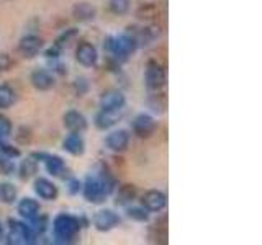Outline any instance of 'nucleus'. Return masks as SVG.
<instances>
[{"label":"nucleus","mask_w":262,"mask_h":245,"mask_svg":"<svg viewBox=\"0 0 262 245\" xmlns=\"http://www.w3.org/2000/svg\"><path fill=\"white\" fill-rule=\"evenodd\" d=\"M112 190H113V186H112V182H108V180L89 178L84 185V196L87 201L98 204V203L105 201V198L110 194Z\"/></svg>","instance_id":"nucleus-1"},{"label":"nucleus","mask_w":262,"mask_h":245,"mask_svg":"<svg viewBox=\"0 0 262 245\" xmlns=\"http://www.w3.org/2000/svg\"><path fill=\"white\" fill-rule=\"evenodd\" d=\"M54 235L59 242H69L72 240L76 234L79 232L80 224L76 217L69 214H59L54 219Z\"/></svg>","instance_id":"nucleus-2"},{"label":"nucleus","mask_w":262,"mask_h":245,"mask_svg":"<svg viewBox=\"0 0 262 245\" xmlns=\"http://www.w3.org/2000/svg\"><path fill=\"white\" fill-rule=\"evenodd\" d=\"M33 240V234L30 231V226L23 223H16V220H10V231H8V243L13 245H25Z\"/></svg>","instance_id":"nucleus-3"},{"label":"nucleus","mask_w":262,"mask_h":245,"mask_svg":"<svg viewBox=\"0 0 262 245\" xmlns=\"http://www.w3.org/2000/svg\"><path fill=\"white\" fill-rule=\"evenodd\" d=\"M110 49L115 56H120V57H126L129 53H133L136 49V41L131 38V36H126V35H121V36H117L110 41Z\"/></svg>","instance_id":"nucleus-4"},{"label":"nucleus","mask_w":262,"mask_h":245,"mask_svg":"<svg viewBox=\"0 0 262 245\" xmlns=\"http://www.w3.org/2000/svg\"><path fill=\"white\" fill-rule=\"evenodd\" d=\"M118 223H120V217L110 209H102L94 216V226L97 231H100V232L110 231L115 226H118Z\"/></svg>","instance_id":"nucleus-5"},{"label":"nucleus","mask_w":262,"mask_h":245,"mask_svg":"<svg viewBox=\"0 0 262 245\" xmlns=\"http://www.w3.org/2000/svg\"><path fill=\"white\" fill-rule=\"evenodd\" d=\"M143 206L146 211H152V212H158V211H162L166 208L167 204V198L166 194L162 191H158V190H151L147 191L144 196H143Z\"/></svg>","instance_id":"nucleus-6"},{"label":"nucleus","mask_w":262,"mask_h":245,"mask_svg":"<svg viewBox=\"0 0 262 245\" xmlns=\"http://www.w3.org/2000/svg\"><path fill=\"white\" fill-rule=\"evenodd\" d=\"M125 103H126L125 95L118 92V90H110V92L103 93L100 100V106L105 111H120L125 106Z\"/></svg>","instance_id":"nucleus-7"},{"label":"nucleus","mask_w":262,"mask_h":245,"mask_svg":"<svg viewBox=\"0 0 262 245\" xmlns=\"http://www.w3.org/2000/svg\"><path fill=\"white\" fill-rule=\"evenodd\" d=\"M64 126L68 128L71 133H82V131L87 129V119L82 113L71 110L64 114Z\"/></svg>","instance_id":"nucleus-8"},{"label":"nucleus","mask_w":262,"mask_h":245,"mask_svg":"<svg viewBox=\"0 0 262 245\" xmlns=\"http://www.w3.org/2000/svg\"><path fill=\"white\" fill-rule=\"evenodd\" d=\"M128 144H129V136L126 131H123V129L113 131V133H110L108 137H106V147L113 152L126 151Z\"/></svg>","instance_id":"nucleus-9"},{"label":"nucleus","mask_w":262,"mask_h":245,"mask_svg":"<svg viewBox=\"0 0 262 245\" xmlns=\"http://www.w3.org/2000/svg\"><path fill=\"white\" fill-rule=\"evenodd\" d=\"M156 129V121L149 114H139L133 121V131L139 137H149Z\"/></svg>","instance_id":"nucleus-10"},{"label":"nucleus","mask_w":262,"mask_h":245,"mask_svg":"<svg viewBox=\"0 0 262 245\" xmlns=\"http://www.w3.org/2000/svg\"><path fill=\"white\" fill-rule=\"evenodd\" d=\"M76 57H77V61H79L82 65H85V67H92V65L97 64L98 53H97L95 46H92L90 43H82V44L77 47Z\"/></svg>","instance_id":"nucleus-11"},{"label":"nucleus","mask_w":262,"mask_h":245,"mask_svg":"<svg viewBox=\"0 0 262 245\" xmlns=\"http://www.w3.org/2000/svg\"><path fill=\"white\" fill-rule=\"evenodd\" d=\"M166 82V72L158 64H151L146 70V84L149 88L158 90L164 85Z\"/></svg>","instance_id":"nucleus-12"},{"label":"nucleus","mask_w":262,"mask_h":245,"mask_svg":"<svg viewBox=\"0 0 262 245\" xmlns=\"http://www.w3.org/2000/svg\"><path fill=\"white\" fill-rule=\"evenodd\" d=\"M41 47H43V41H41L38 36H33V35L25 36L20 41V44H18L20 53L25 57H35V56H38V53L41 51Z\"/></svg>","instance_id":"nucleus-13"},{"label":"nucleus","mask_w":262,"mask_h":245,"mask_svg":"<svg viewBox=\"0 0 262 245\" xmlns=\"http://www.w3.org/2000/svg\"><path fill=\"white\" fill-rule=\"evenodd\" d=\"M35 191H36V194L39 196V198L48 200V201L57 198V186L53 182H49L48 178H38L36 180V182H35Z\"/></svg>","instance_id":"nucleus-14"},{"label":"nucleus","mask_w":262,"mask_h":245,"mask_svg":"<svg viewBox=\"0 0 262 245\" xmlns=\"http://www.w3.org/2000/svg\"><path fill=\"white\" fill-rule=\"evenodd\" d=\"M31 84H33V87H35V88L43 90V92H45V90L53 88L54 79H53V76L48 70L38 69V70H35V72L31 74Z\"/></svg>","instance_id":"nucleus-15"},{"label":"nucleus","mask_w":262,"mask_h":245,"mask_svg":"<svg viewBox=\"0 0 262 245\" xmlns=\"http://www.w3.org/2000/svg\"><path fill=\"white\" fill-rule=\"evenodd\" d=\"M64 149L72 155H82L85 151L84 139L80 137L79 133H71L68 137L64 139Z\"/></svg>","instance_id":"nucleus-16"},{"label":"nucleus","mask_w":262,"mask_h":245,"mask_svg":"<svg viewBox=\"0 0 262 245\" xmlns=\"http://www.w3.org/2000/svg\"><path fill=\"white\" fill-rule=\"evenodd\" d=\"M18 212L21 217L31 220L33 217H36L39 214V204H38V201L31 200V198H25L18 203Z\"/></svg>","instance_id":"nucleus-17"},{"label":"nucleus","mask_w":262,"mask_h":245,"mask_svg":"<svg viewBox=\"0 0 262 245\" xmlns=\"http://www.w3.org/2000/svg\"><path fill=\"white\" fill-rule=\"evenodd\" d=\"M117 113L118 111H105V110H102L95 116V125H97V128H100V129H108V128H112L115 122H117Z\"/></svg>","instance_id":"nucleus-18"},{"label":"nucleus","mask_w":262,"mask_h":245,"mask_svg":"<svg viewBox=\"0 0 262 245\" xmlns=\"http://www.w3.org/2000/svg\"><path fill=\"white\" fill-rule=\"evenodd\" d=\"M43 159L46 162V168L51 175L57 177L64 172L66 165H64V160L61 157H56V155H45Z\"/></svg>","instance_id":"nucleus-19"},{"label":"nucleus","mask_w":262,"mask_h":245,"mask_svg":"<svg viewBox=\"0 0 262 245\" xmlns=\"http://www.w3.org/2000/svg\"><path fill=\"white\" fill-rule=\"evenodd\" d=\"M74 15H76L77 20H92L95 16V8L90 5V4H79L74 7Z\"/></svg>","instance_id":"nucleus-20"},{"label":"nucleus","mask_w":262,"mask_h":245,"mask_svg":"<svg viewBox=\"0 0 262 245\" xmlns=\"http://www.w3.org/2000/svg\"><path fill=\"white\" fill-rule=\"evenodd\" d=\"M0 201L5 204H12L16 201V188L12 183L0 185Z\"/></svg>","instance_id":"nucleus-21"},{"label":"nucleus","mask_w":262,"mask_h":245,"mask_svg":"<svg viewBox=\"0 0 262 245\" xmlns=\"http://www.w3.org/2000/svg\"><path fill=\"white\" fill-rule=\"evenodd\" d=\"M15 100V93L12 87L8 85H0V110L8 108Z\"/></svg>","instance_id":"nucleus-22"},{"label":"nucleus","mask_w":262,"mask_h":245,"mask_svg":"<svg viewBox=\"0 0 262 245\" xmlns=\"http://www.w3.org/2000/svg\"><path fill=\"white\" fill-rule=\"evenodd\" d=\"M30 231H31L33 237L38 235V234H43L46 231V217H39V214L36 217H33L31 219Z\"/></svg>","instance_id":"nucleus-23"},{"label":"nucleus","mask_w":262,"mask_h":245,"mask_svg":"<svg viewBox=\"0 0 262 245\" xmlns=\"http://www.w3.org/2000/svg\"><path fill=\"white\" fill-rule=\"evenodd\" d=\"M33 174H36V162L35 160H23L20 165V177L21 178H30Z\"/></svg>","instance_id":"nucleus-24"},{"label":"nucleus","mask_w":262,"mask_h":245,"mask_svg":"<svg viewBox=\"0 0 262 245\" xmlns=\"http://www.w3.org/2000/svg\"><path fill=\"white\" fill-rule=\"evenodd\" d=\"M129 8V0H110V10L115 15H125Z\"/></svg>","instance_id":"nucleus-25"},{"label":"nucleus","mask_w":262,"mask_h":245,"mask_svg":"<svg viewBox=\"0 0 262 245\" xmlns=\"http://www.w3.org/2000/svg\"><path fill=\"white\" fill-rule=\"evenodd\" d=\"M133 198H135V188L133 186L126 185V186H123L120 190V194H118V203L120 204H125V203L131 201Z\"/></svg>","instance_id":"nucleus-26"},{"label":"nucleus","mask_w":262,"mask_h":245,"mask_svg":"<svg viewBox=\"0 0 262 245\" xmlns=\"http://www.w3.org/2000/svg\"><path fill=\"white\" fill-rule=\"evenodd\" d=\"M0 170H2L4 174H7V175L13 174V170H15L13 162H12L10 157H8V155H5L4 152L0 154Z\"/></svg>","instance_id":"nucleus-27"},{"label":"nucleus","mask_w":262,"mask_h":245,"mask_svg":"<svg viewBox=\"0 0 262 245\" xmlns=\"http://www.w3.org/2000/svg\"><path fill=\"white\" fill-rule=\"evenodd\" d=\"M12 134V122L4 114H0V139L8 137Z\"/></svg>","instance_id":"nucleus-28"},{"label":"nucleus","mask_w":262,"mask_h":245,"mask_svg":"<svg viewBox=\"0 0 262 245\" xmlns=\"http://www.w3.org/2000/svg\"><path fill=\"white\" fill-rule=\"evenodd\" d=\"M128 216L131 219H136V220H146L147 212L141 208H131V209H128Z\"/></svg>","instance_id":"nucleus-29"},{"label":"nucleus","mask_w":262,"mask_h":245,"mask_svg":"<svg viewBox=\"0 0 262 245\" xmlns=\"http://www.w3.org/2000/svg\"><path fill=\"white\" fill-rule=\"evenodd\" d=\"M69 185H71V186H69L71 193H77V191L80 190V183L77 182V180H72V182H71Z\"/></svg>","instance_id":"nucleus-30"},{"label":"nucleus","mask_w":262,"mask_h":245,"mask_svg":"<svg viewBox=\"0 0 262 245\" xmlns=\"http://www.w3.org/2000/svg\"><path fill=\"white\" fill-rule=\"evenodd\" d=\"M2 234H4V227H2V224H0V239H2Z\"/></svg>","instance_id":"nucleus-31"}]
</instances>
